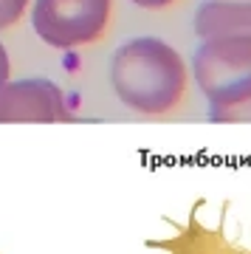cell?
I'll return each mask as SVG.
<instances>
[{
	"label": "cell",
	"mask_w": 251,
	"mask_h": 254,
	"mask_svg": "<svg viewBox=\"0 0 251 254\" xmlns=\"http://www.w3.org/2000/svg\"><path fill=\"white\" fill-rule=\"evenodd\" d=\"M71 122L63 88L45 76L6 82L0 91V125H54Z\"/></svg>",
	"instance_id": "obj_5"
},
{
	"label": "cell",
	"mask_w": 251,
	"mask_h": 254,
	"mask_svg": "<svg viewBox=\"0 0 251 254\" xmlns=\"http://www.w3.org/2000/svg\"><path fill=\"white\" fill-rule=\"evenodd\" d=\"M113 0H34L31 26L51 48H82L105 37Z\"/></svg>",
	"instance_id": "obj_3"
},
{
	"label": "cell",
	"mask_w": 251,
	"mask_h": 254,
	"mask_svg": "<svg viewBox=\"0 0 251 254\" xmlns=\"http://www.w3.org/2000/svg\"><path fill=\"white\" fill-rule=\"evenodd\" d=\"M28 3H31V0H0V31L14 26V23L26 14Z\"/></svg>",
	"instance_id": "obj_8"
},
{
	"label": "cell",
	"mask_w": 251,
	"mask_h": 254,
	"mask_svg": "<svg viewBox=\"0 0 251 254\" xmlns=\"http://www.w3.org/2000/svg\"><path fill=\"white\" fill-rule=\"evenodd\" d=\"M209 200L203 195L192 200L184 223H175L172 218H164V223L172 226V235L150 237V240H144V246L161 254H249L251 246L243 243L240 235H234V237L229 235V209H232V200L226 198L220 203V215H217L215 223L203 220V206Z\"/></svg>",
	"instance_id": "obj_4"
},
{
	"label": "cell",
	"mask_w": 251,
	"mask_h": 254,
	"mask_svg": "<svg viewBox=\"0 0 251 254\" xmlns=\"http://www.w3.org/2000/svg\"><path fill=\"white\" fill-rule=\"evenodd\" d=\"M249 254H251V252H249Z\"/></svg>",
	"instance_id": "obj_11"
},
{
	"label": "cell",
	"mask_w": 251,
	"mask_h": 254,
	"mask_svg": "<svg viewBox=\"0 0 251 254\" xmlns=\"http://www.w3.org/2000/svg\"><path fill=\"white\" fill-rule=\"evenodd\" d=\"M133 6H138V9H167V6H172L175 0H130Z\"/></svg>",
	"instance_id": "obj_10"
},
{
	"label": "cell",
	"mask_w": 251,
	"mask_h": 254,
	"mask_svg": "<svg viewBox=\"0 0 251 254\" xmlns=\"http://www.w3.org/2000/svg\"><path fill=\"white\" fill-rule=\"evenodd\" d=\"M189 68L161 37H133L110 60V85L119 102L141 116H164L181 105Z\"/></svg>",
	"instance_id": "obj_1"
},
{
	"label": "cell",
	"mask_w": 251,
	"mask_h": 254,
	"mask_svg": "<svg viewBox=\"0 0 251 254\" xmlns=\"http://www.w3.org/2000/svg\"><path fill=\"white\" fill-rule=\"evenodd\" d=\"M9 71H11V63H9V51L6 46L0 43V91L6 88V82H9Z\"/></svg>",
	"instance_id": "obj_9"
},
{
	"label": "cell",
	"mask_w": 251,
	"mask_h": 254,
	"mask_svg": "<svg viewBox=\"0 0 251 254\" xmlns=\"http://www.w3.org/2000/svg\"><path fill=\"white\" fill-rule=\"evenodd\" d=\"M209 122H215V125H246V122H251V93L234 105L209 110Z\"/></svg>",
	"instance_id": "obj_7"
},
{
	"label": "cell",
	"mask_w": 251,
	"mask_h": 254,
	"mask_svg": "<svg viewBox=\"0 0 251 254\" xmlns=\"http://www.w3.org/2000/svg\"><path fill=\"white\" fill-rule=\"evenodd\" d=\"M192 28L200 40L220 34L251 37V0H203L195 9Z\"/></svg>",
	"instance_id": "obj_6"
},
{
	"label": "cell",
	"mask_w": 251,
	"mask_h": 254,
	"mask_svg": "<svg viewBox=\"0 0 251 254\" xmlns=\"http://www.w3.org/2000/svg\"><path fill=\"white\" fill-rule=\"evenodd\" d=\"M192 79L209 110L226 108L251 93V37L220 34L200 40L192 54Z\"/></svg>",
	"instance_id": "obj_2"
}]
</instances>
